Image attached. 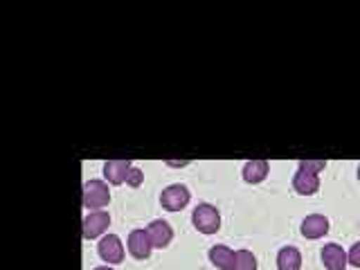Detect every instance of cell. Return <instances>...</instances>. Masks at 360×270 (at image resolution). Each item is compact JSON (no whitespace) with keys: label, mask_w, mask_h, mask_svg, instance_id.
I'll use <instances>...</instances> for the list:
<instances>
[{"label":"cell","mask_w":360,"mask_h":270,"mask_svg":"<svg viewBox=\"0 0 360 270\" xmlns=\"http://www.w3.org/2000/svg\"><path fill=\"white\" fill-rule=\"evenodd\" d=\"M131 172L129 160H106L104 162V178L110 185H122L127 183V176Z\"/></svg>","instance_id":"11"},{"label":"cell","mask_w":360,"mask_h":270,"mask_svg":"<svg viewBox=\"0 0 360 270\" xmlns=\"http://www.w3.org/2000/svg\"><path fill=\"white\" fill-rule=\"evenodd\" d=\"M322 264L326 270H345L349 264V255L342 250V245L326 243L322 248Z\"/></svg>","instance_id":"9"},{"label":"cell","mask_w":360,"mask_h":270,"mask_svg":"<svg viewBox=\"0 0 360 270\" xmlns=\"http://www.w3.org/2000/svg\"><path fill=\"white\" fill-rule=\"evenodd\" d=\"M127 248H129V252L131 257L135 259H149L151 250H153V245H151V239H149V234H146V230H133L129 234V239H127Z\"/></svg>","instance_id":"8"},{"label":"cell","mask_w":360,"mask_h":270,"mask_svg":"<svg viewBox=\"0 0 360 270\" xmlns=\"http://www.w3.org/2000/svg\"><path fill=\"white\" fill-rule=\"evenodd\" d=\"M142 180H144V172H142V169L131 167V172H129V176H127V183H129L131 187H140V185H142Z\"/></svg>","instance_id":"16"},{"label":"cell","mask_w":360,"mask_h":270,"mask_svg":"<svg viewBox=\"0 0 360 270\" xmlns=\"http://www.w3.org/2000/svg\"><path fill=\"white\" fill-rule=\"evenodd\" d=\"M82 202L90 212H97L110 202V189L104 180H86L82 189Z\"/></svg>","instance_id":"2"},{"label":"cell","mask_w":360,"mask_h":270,"mask_svg":"<svg viewBox=\"0 0 360 270\" xmlns=\"http://www.w3.org/2000/svg\"><path fill=\"white\" fill-rule=\"evenodd\" d=\"M93 270H112L110 266H97V268H93Z\"/></svg>","instance_id":"18"},{"label":"cell","mask_w":360,"mask_h":270,"mask_svg":"<svg viewBox=\"0 0 360 270\" xmlns=\"http://www.w3.org/2000/svg\"><path fill=\"white\" fill-rule=\"evenodd\" d=\"M234 250H230L228 245H212L210 248V262L214 268L219 270H232L234 268Z\"/></svg>","instance_id":"12"},{"label":"cell","mask_w":360,"mask_h":270,"mask_svg":"<svg viewBox=\"0 0 360 270\" xmlns=\"http://www.w3.org/2000/svg\"><path fill=\"white\" fill-rule=\"evenodd\" d=\"M324 167V160H302L295 178H292V189L302 196H313L320 189V172Z\"/></svg>","instance_id":"1"},{"label":"cell","mask_w":360,"mask_h":270,"mask_svg":"<svg viewBox=\"0 0 360 270\" xmlns=\"http://www.w3.org/2000/svg\"><path fill=\"white\" fill-rule=\"evenodd\" d=\"M300 232L302 236H307V239H322V236L329 232V219L322 217V214H309V217L302 221Z\"/></svg>","instance_id":"10"},{"label":"cell","mask_w":360,"mask_h":270,"mask_svg":"<svg viewBox=\"0 0 360 270\" xmlns=\"http://www.w3.org/2000/svg\"><path fill=\"white\" fill-rule=\"evenodd\" d=\"M97 252L101 257V262L110 264H122L124 262V243L120 241L117 234H104L101 241L97 243Z\"/></svg>","instance_id":"4"},{"label":"cell","mask_w":360,"mask_h":270,"mask_svg":"<svg viewBox=\"0 0 360 270\" xmlns=\"http://www.w3.org/2000/svg\"><path fill=\"white\" fill-rule=\"evenodd\" d=\"M358 180H360V165H358Z\"/></svg>","instance_id":"19"},{"label":"cell","mask_w":360,"mask_h":270,"mask_svg":"<svg viewBox=\"0 0 360 270\" xmlns=\"http://www.w3.org/2000/svg\"><path fill=\"white\" fill-rule=\"evenodd\" d=\"M110 225V214L104 212V210H97V212H90L86 214L84 219V225H82V234L84 239H97V236H101Z\"/></svg>","instance_id":"5"},{"label":"cell","mask_w":360,"mask_h":270,"mask_svg":"<svg viewBox=\"0 0 360 270\" xmlns=\"http://www.w3.org/2000/svg\"><path fill=\"white\" fill-rule=\"evenodd\" d=\"M146 234H149V239H151V245L153 248H167L169 243H172L174 239V230H172V225H169L167 221L162 219H155L151 221L149 225H146Z\"/></svg>","instance_id":"7"},{"label":"cell","mask_w":360,"mask_h":270,"mask_svg":"<svg viewBox=\"0 0 360 270\" xmlns=\"http://www.w3.org/2000/svg\"><path fill=\"white\" fill-rule=\"evenodd\" d=\"M191 194H189V189L185 185H169L165 191H162V196H160V202H162V207L167 212H180L183 207H187V202H189Z\"/></svg>","instance_id":"6"},{"label":"cell","mask_w":360,"mask_h":270,"mask_svg":"<svg viewBox=\"0 0 360 270\" xmlns=\"http://www.w3.org/2000/svg\"><path fill=\"white\" fill-rule=\"evenodd\" d=\"M347 255H349V264L356 266V268H360V241L354 243V245H352V250H349Z\"/></svg>","instance_id":"17"},{"label":"cell","mask_w":360,"mask_h":270,"mask_svg":"<svg viewBox=\"0 0 360 270\" xmlns=\"http://www.w3.org/2000/svg\"><path fill=\"white\" fill-rule=\"evenodd\" d=\"M191 223L200 234H217L221 230V214L210 202H200L191 214Z\"/></svg>","instance_id":"3"},{"label":"cell","mask_w":360,"mask_h":270,"mask_svg":"<svg viewBox=\"0 0 360 270\" xmlns=\"http://www.w3.org/2000/svg\"><path fill=\"white\" fill-rule=\"evenodd\" d=\"M268 172H270V167L266 160H248L243 165V180L250 185H257V183H262V180H266Z\"/></svg>","instance_id":"13"},{"label":"cell","mask_w":360,"mask_h":270,"mask_svg":"<svg viewBox=\"0 0 360 270\" xmlns=\"http://www.w3.org/2000/svg\"><path fill=\"white\" fill-rule=\"evenodd\" d=\"M277 268L279 270H300L302 268V252L297 248L286 245L277 252Z\"/></svg>","instance_id":"14"},{"label":"cell","mask_w":360,"mask_h":270,"mask_svg":"<svg viewBox=\"0 0 360 270\" xmlns=\"http://www.w3.org/2000/svg\"><path fill=\"white\" fill-rule=\"evenodd\" d=\"M232 270H257V257L250 250H236Z\"/></svg>","instance_id":"15"}]
</instances>
